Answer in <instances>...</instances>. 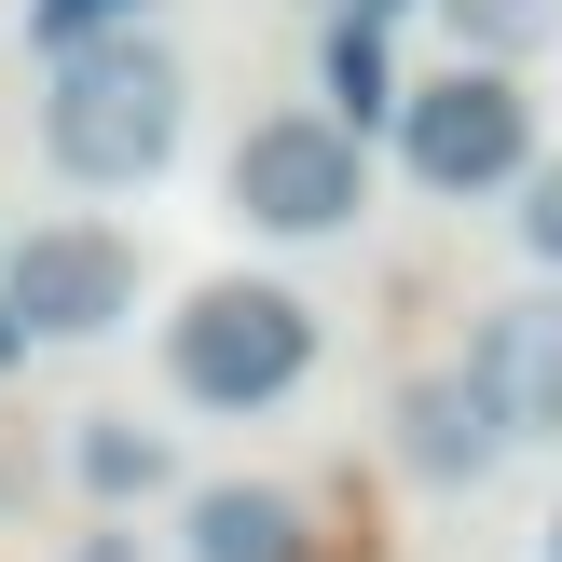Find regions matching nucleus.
Instances as JSON below:
<instances>
[{
  "label": "nucleus",
  "mask_w": 562,
  "mask_h": 562,
  "mask_svg": "<svg viewBox=\"0 0 562 562\" xmlns=\"http://www.w3.org/2000/svg\"><path fill=\"white\" fill-rule=\"evenodd\" d=\"M179 124H192V55L151 42V27L55 55V82H42V165L69 192H151L179 165Z\"/></svg>",
  "instance_id": "obj_1"
},
{
  "label": "nucleus",
  "mask_w": 562,
  "mask_h": 562,
  "mask_svg": "<svg viewBox=\"0 0 562 562\" xmlns=\"http://www.w3.org/2000/svg\"><path fill=\"white\" fill-rule=\"evenodd\" d=\"M302 371H316V302L274 274H192V302L165 316V384L220 426L302 398Z\"/></svg>",
  "instance_id": "obj_2"
},
{
  "label": "nucleus",
  "mask_w": 562,
  "mask_h": 562,
  "mask_svg": "<svg viewBox=\"0 0 562 562\" xmlns=\"http://www.w3.org/2000/svg\"><path fill=\"white\" fill-rule=\"evenodd\" d=\"M220 192H234L247 234L329 247V234L371 220V137H344L329 110H261V124L234 137V165H220Z\"/></svg>",
  "instance_id": "obj_3"
},
{
  "label": "nucleus",
  "mask_w": 562,
  "mask_h": 562,
  "mask_svg": "<svg viewBox=\"0 0 562 562\" xmlns=\"http://www.w3.org/2000/svg\"><path fill=\"white\" fill-rule=\"evenodd\" d=\"M398 165L426 192H521V165H536V97H521V69H426V82H398Z\"/></svg>",
  "instance_id": "obj_4"
},
{
  "label": "nucleus",
  "mask_w": 562,
  "mask_h": 562,
  "mask_svg": "<svg viewBox=\"0 0 562 562\" xmlns=\"http://www.w3.org/2000/svg\"><path fill=\"white\" fill-rule=\"evenodd\" d=\"M137 234L124 220H42V234H14V261H0V302H14L27 344H110V329L137 316Z\"/></svg>",
  "instance_id": "obj_5"
},
{
  "label": "nucleus",
  "mask_w": 562,
  "mask_h": 562,
  "mask_svg": "<svg viewBox=\"0 0 562 562\" xmlns=\"http://www.w3.org/2000/svg\"><path fill=\"white\" fill-rule=\"evenodd\" d=\"M467 398L494 412V439L508 453H549L562 439V289H508L481 329H467Z\"/></svg>",
  "instance_id": "obj_6"
},
{
  "label": "nucleus",
  "mask_w": 562,
  "mask_h": 562,
  "mask_svg": "<svg viewBox=\"0 0 562 562\" xmlns=\"http://www.w3.org/2000/svg\"><path fill=\"white\" fill-rule=\"evenodd\" d=\"M384 453H398L426 494H467V481H494L508 439H494V412L467 398V371H412L398 398H384Z\"/></svg>",
  "instance_id": "obj_7"
},
{
  "label": "nucleus",
  "mask_w": 562,
  "mask_h": 562,
  "mask_svg": "<svg viewBox=\"0 0 562 562\" xmlns=\"http://www.w3.org/2000/svg\"><path fill=\"white\" fill-rule=\"evenodd\" d=\"M179 562H302V494H274V481H192Z\"/></svg>",
  "instance_id": "obj_8"
},
{
  "label": "nucleus",
  "mask_w": 562,
  "mask_h": 562,
  "mask_svg": "<svg viewBox=\"0 0 562 562\" xmlns=\"http://www.w3.org/2000/svg\"><path fill=\"white\" fill-rule=\"evenodd\" d=\"M69 481L97 494V508H137V494L179 481V439L137 426V412H82V426H69Z\"/></svg>",
  "instance_id": "obj_9"
},
{
  "label": "nucleus",
  "mask_w": 562,
  "mask_h": 562,
  "mask_svg": "<svg viewBox=\"0 0 562 562\" xmlns=\"http://www.w3.org/2000/svg\"><path fill=\"white\" fill-rule=\"evenodd\" d=\"M329 124L344 137L398 124V55H384V27H357V14H329Z\"/></svg>",
  "instance_id": "obj_10"
},
{
  "label": "nucleus",
  "mask_w": 562,
  "mask_h": 562,
  "mask_svg": "<svg viewBox=\"0 0 562 562\" xmlns=\"http://www.w3.org/2000/svg\"><path fill=\"white\" fill-rule=\"evenodd\" d=\"M426 14L467 42V69H521V55L562 42V0H426Z\"/></svg>",
  "instance_id": "obj_11"
},
{
  "label": "nucleus",
  "mask_w": 562,
  "mask_h": 562,
  "mask_svg": "<svg viewBox=\"0 0 562 562\" xmlns=\"http://www.w3.org/2000/svg\"><path fill=\"white\" fill-rule=\"evenodd\" d=\"M151 0H27V42L42 55H82V42H137Z\"/></svg>",
  "instance_id": "obj_12"
},
{
  "label": "nucleus",
  "mask_w": 562,
  "mask_h": 562,
  "mask_svg": "<svg viewBox=\"0 0 562 562\" xmlns=\"http://www.w3.org/2000/svg\"><path fill=\"white\" fill-rule=\"evenodd\" d=\"M521 247H536V261H549V289H562V151H536V165H521Z\"/></svg>",
  "instance_id": "obj_13"
},
{
  "label": "nucleus",
  "mask_w": 562,
  "mask_h": 562,
  "mask_svg": "<svg viewBox=\"0 0 562 562\" xmlns=\"http://www.w3.org/2000/svg\"><path fill=\"white\" fill-rule=\"evenodd\" d=\"M344 14H357V27H398V14H412V0H344Z\"/></svg>",
  "instance_id": "obj_14"
},
{
  "label": "nucleus",
  "mask_w": 562,
  "mask_h": 562,
  "mask_svg": "<svg viewBox=\"0 0 562 562\" xmlns=\"http://www.w3.org/2000/svg\"><path fill=\"white\" fill-rule=\"evenodd\" d=\"M14 357H27V329H14V302H0V371H14Z\"/></svg>",
  "instance_id": "obj_15"
},
{
  "label": "nucleus",
  "mask_w": 562,
  "mask_h": 562,
  "mask_svg": "<svg viewBox=\"0 0 562 562\" xmlns=\"http://www.w3.org/2000/svg\"><path fill=\"white\" fill-rule=\"evenodd\" d=\"M536 562H562V508H549V549H536Z\"/></svg>",
  "instance_id": "obj_16"
},
{
  "label": "nucleus",
  "mask_w": 562,
  "mask_h": 562,
  "mask_svg": "<svg viewBox=\"0 0 562 562\" xmlns=\"http://www.w3.org/2000/svg\"><path fill=\"white\" fill-rule=\"evenodd\" d=\"M329 14H344V0H329Z\"/></svg>",
  "instance_id": "obj_17"
}]
</instances>
